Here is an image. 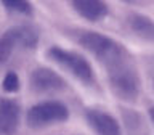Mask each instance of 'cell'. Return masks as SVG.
<instances>
[{
  "label": "cell",
  "instance_id": "7c38bea8",
  "mask_svg": "<svg viewBox=\"0 0 154 135\" xmlns=\"http://www.w3.org/2000/svg\"><path fill=\"white\" fill-rule=\"evenodd\" d=\"M13 48H14V43L11 40V37H10L8 32H5L3 36L0 37V63L8 60L10 55H11V52H13Z\"/></svg>",
  "mask_w": 154,
  "mask_h": 135
},
{
  "label": "cell",
  "instance_id": "3957f363",
  "mask_svg": "<svg viewBox=\"0 0 154 135\" xmlns=\"http://www.w3.org/2000/svg\"><path fill=\"white\" fill-rule=\"evenodd\" d=\"M47 56L55 63H58L61 68L67 69L75 79H79L84 84H91L95 80L93 68L88 63V60L80 53L66 50V48H61V47H51L48 48Z\"/></svg>",
  "mask_w": 154,
  "mask_h": 135
},
{
  "label": "cell",
  "instance_id": "6da1fadb",
  "mask_svg": "<svg viewBox=\"0 0 154 135\" xmlns=\"http://www.w3.org/2000/svg\"><path fill=\"white\" fill-rule=\"evenodd\" d=\"M77 40L85 50H88L106 68L119 64L127 58V52L119 42H116L114 39H111L109 36H104L101 32L82 31L77 36Z\"/></svg>",
  "mask_w": 154,
  "mask_h": 135
},
{
  "label": "cell",
  "instance_id": "4fadbf2b",
  "mask_svg": "<svg viewBox=\"0 0 154 135\" xmlns=\"http://www.w3.org/2000/svg\"><path fill=\"white\" fill-rule=\"evenodd\" d=\"M2 87L7 93H14V92L19 90V77L14 71H8L3 77Z\"/></svg>",
  "mask_w": 154,
  "mask_h": 135
},
{
  "label": "cell",
  "instance_id": "5bb4252c",
  "mask_svg": "<svg viewBox=\"0 0 154 135\" xmlns=\"http://www.w3.org/2000/svg\"><path fill=\"white\" fill-rule=\"evenodd\" d=\"M149 118H151L152 124H154V106H152V108H149Z\"/></svg>",
  "mask_w": 154,
  "mask_h": 135
},
{
  "label": "cell",
  "instance_id": "7a4b0ae2",
  "mask_svg": "<svg viewBox=\"0 0 154 135\" xmlns=\"http://www.w3.org/2000/svg\"><path fill=\"white\" fill-rule=\"evenodd\" d=\"M108 80L111 90L117 98L124 101H135L140 96L141 82L137 71L127 61L108 68Z\"/></svg>",
  "mask_w": 154,
  "mask_h": 135
},
{
  "label": "cell",
  "instance_id": "30bf717a",
  "mask_svg": "<svg viewBox=\"0 0 154 135\" xmlns=\"http://www.w3.org/2000/svg\"><path fill=\"white\" fill-rule=\"evenodd\" d=\"M127 26L135 36L143 40H154V21L140 13H132L127 16Z\"/></svg>",
  "mask_w": 154,
  "mask_h": 135
},
{
  "label": "cell",
  "instance_id": "5b68a950",
  "mask_svg": "<svg viewBox=\"0 0 154 135\" xmlns=\"http://www.w3.org/2000/svg\"><path fill=\"white\" fill-rule=\"evenodd\" d=\"M66 87L64 79L56 71L50 68H35L31 72V89L37 93H50V92H60Z\"/></svg>",
  "mask_w": 154,
  "mask_h": 135
},
{
  "label": "cell",
  "instance_id": "9c48e42d",
  "mask_svg": "<svg viewBox=\"0 0 154 135\" xmlns=\"http://www.w3.org/2000/svg\"><path fill=\"white\" fill-rule=\"evenodd\" d=\"M10 37L14 43V47H21L24 50H34L38 45L40 34L31 24H21V26H13L8 31Z\"/></svg>",
  "mask_w": 154,
  "mask_h": 135
},
{
  "label": "cell",
  "instance_id": "8fae6325",
  "mask_svg": "<svg viewBox=\"0 0 154 135\" xmlns=\"http://www.w3.org/2000/svg\"><path fill=\"white\" fill-rule=\"evenodd\" d=\"M2 7L8 13L21 14V16H31L34 11L32 3L26 2V0H5V2H2Z\"/></svg>",
  "mask_w": 154,
  "mask_h": 135
},
{
  "label": "cell",
  "instance_id": "ba28073f",
  "mask_svg": "<svg viewBox=\"0 0 154 135\" xmlns=\"http://www.w3.org/2000/svg\"><path fill=\"white\" fill-rule=\"evenodd\" d=\"M71 7L79 16L93 23L104 19L109 13L108 3L101 0H75V2H71Z\"/></svg>",
  "mask_w": 154,
  "mask_h": 135
},
{
  "label": "cell",
  "instance_id": "277c9868",
  "mask_svg": "<svg viewBox=\"0 0 154 135\" xmlns=\"http://www.w3.org/2000/svg\"><path fill=\"white\" fill-rule=\"evenodd\" d=\"M69 119V108L61 101L51 100L31 106L26 113V124L31 129H42L55 122H64Z\"/></svg>",
  "mask_w": 154,
  "mask_h": 135
},
{
  "label": "cell",
  "instance_id": "8992f818",
  "mask_svg": "<svg viewBox=\"0 0 154 135\" xmlns=\"http://www.w3.org/2000/svg\"><path fill=\"white\" fill-rule=\"evenodd\" d=\"M85 119L96 135H122V129L112 114L103 109L90 108L85 111Z\"/></svg>",
  "mask_w": 154,
  "mask_h": 135
},
{
  "label": "cell",
  "instance_id": "52a82bcc",
  "mask_svg": "<svg viewBox=\"0 0 154 135\" xmlns=\"http://www.w3.org/2000/svg\"><path fill=\"white\" fill-rule=\"evenodd\" d=\"M21 121V106L13 98H0V133L14 135Z\"/></svg>",
  "mask_w": 154,
  "mask_h": 135
}]
</instances>
